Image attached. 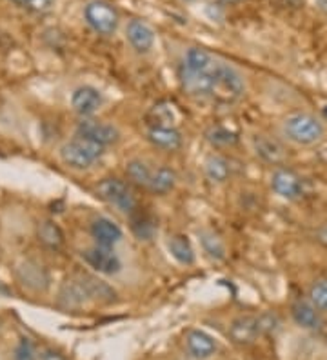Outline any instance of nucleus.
Returning <instances> with one entry per match:
<instances>
[{"mask_svg": "<svg viewBox=\"0 0 327 360\" xmlns=\"http://www.w3.org/2000/svg\"><path fill=\"white\" fill-rule=\"evenodd\" d=\"M96 195L105 200V202L113 204L124 213H133L136 210V200L133 191L126 182L118 179H104L96 186Z\"/></svg>", "mask_w": 327, "mask_h": 360, "instance_id": "5", "label": "nucleus"}, {"mask_svg": "<svg viewBox=\"0 0 327 360\" xmlns=\"http://www.w3.org/2000/svg\"><path fill=\"white\" fill-rule=\"evenodd\" d=\"M102 102H104L102 93L96 88H93V86H80L71 95L73 110L79 115H82V117H91L93 113H96Z\"/></svg>", "mask_w": 327, "mask_h": 360, "instance_id": "10", "label": "nucleus"}, {"mask_svg": "<svg viewBox=\"0 0 327 360\" xmlns=\"http://www.w3.org/2000/svg\"><path fill=\"white\" fill-rule=\"evenodd\" d=\"M229 335H231L235 342L251 344L260 335L258 319H255V316H240L229 328Z\"/></svg>", "mask_w": 327, "mask_h": 360, "instance_id": "14", "label": "nucleus"}, {"mask_svg": "<svg viewBox=\"0 0 327 360\" xmlns=\"http://www.w3.org/2000/svg\"><path fill=\"white\" fill-rule=\"evenodd\" d=\"M186 2H195V0H186Z\"/></svg>", "mask_w": 327, "mask_h": 360, "instance_id": "36", "label": "nucleus"}, {"mask_svg": "<svg viewBox=\"0 0 327 360\" xmlns=\"http://www.w3.org/2000/svg\"><path fill=\"white\" fill-rule=\"evenodd\" d=\"M224 4H238V2H242V0H222Z\"/></svg>", "mask_w": 327, "mask_h": 360, "instance_id": "35", "label": "nucleus"}, {"mask_svg": "<svg viewBox=\"0 0 327 360\" xmlns=\"http://www.w3.org/2000/svg\"><path fill=\"white\" fill-rule=\"evenodd\" d=\"M314 2H316V8L327 17V0H314Z\"/></svg>", "mask_w": 327, "mask_h": 360, "instance_id": "34", "label": "nucleus"}, {"mask_svg": "<svg viewBox=\"0 0 327 360\" xmlns=\"http://www.w3.org/2000/svg\"><path fill=\"white\" fill-rule=\"evenodd\" d=\"M77 135L86 136V139L96 142V144L104 146V148L105 146L115 144V142H118V139H120V131L115 128L113 124L93 119L82 120V122L79 124V128H77Z\"/></svg>", "mask_w": 327, "mask_h": 360, "instance_id": "7", "label": "nucleus"}, {"mask_svg": "<svg viewBox=\"0 0 327 360\" xmlns=\"http://www.w3.org/2000/svg\"><path fill=\"white\" fill-rule=\"evenodd\" d=\"M271 188L276 195H280L286 200H295L304 193V182L300 176L291 169L280 167L271 176Z\"/></svg>", "mask_w": 327, "mask_h": 360, "instance_id": "8", "label": "nucleus"}, {"mask_svg": "<svg viewBox=\"0 0 327 360\" xmlns=\"http://www.w3.org/2000/svg\"><path fill=\"white\" fill-rule=\"evenodd\" d=\"M283 135L298 146H314L323 139L326 128L322 120L316 119L314 115L297 111L288 115L283 120Z\"/></svg>", "mask_w": 327, "mask_h": 360, "instance_id": "1", "label": "nucleus"}, {"mask_svg": "<svg viewBox=\"0 0 327 360\" xmlns=\"http://www.w3.org/2000/svg\"><path fill=\"white\" fill-rule=\"evenodd\" d=\"M126 175L127 179L131 180V182H135V184L139 186H148L149 188V182H151V169H149L148 166H146V162H142V160H129V162L126 164Z\"/></svg>", "mask_w": 327, "mask_h": 360, "instance_id": "26", "label": "nucleus"}, {"mask_svg": "<svg viewBox=\"0 0 327 360\" xmlns=\"http://www.w3.org/2000/svg\"><path fill=\"white\" fill-rule=\"evenodd\" d=\"M204 172L213 182H226L229 176V164L220 155H210L204 162Z\"/></svg>", "mask_w": 327, "mask_h": 360, "instance_id": "23", "label": "nucleus"}, {"mask_svg": "<svg viewBox=\"0 0 327 360\" xmlns=\"http://www.w3.org/2000/svg\"><path fill=\"white\" fill-rule=\"evenodd\" d=\"M84 18L87 26L98 35H113L118 27V11L105 0H91L84 8Z\"/></svg>", "mask_w": 327, "mask_h": 360, "instance_id": "4", "label": "nucleus"}, {"mask_svg": "<svg viewBox=\"0 0 327 360\" xmlns=\"http://www.w3.org/2000/svg\"><path fill=\"white\" fill-rule=\"evenodd\" d=\"M20 8L27 9V11H33V13H44L48 9L53 8L55 0H11Z\"/></svg>", "mask_w": 327, "mask_h": 360, "instance_id": "30", "label": "nucleus"}, {"mask_svg": "<svg viewBox=\"0 0 327 360\" xmlns=\"http://www.w3.org/2000/svg\"><path fill=\"white\" fill-rule=\"evenodd\" d=\"M177 120V113L174 108L166 102L153 105L148 113L149 128H173V122Z\"/></svg>", "mask_w": 327, "mask_h": 360, "instance_id": "19", "label": "nucleus"}, {"mask_svg": "<svg viewBox=\"0 0 327 360\" xmlns=\"http://www.w3.org/2000/svg\"><path fill=\"white\" fill-rule=\"evenodd\" d=\"M131 229L135 233L140 240H149L155 233V222H153L151 217L144 215V213H136L133 211V217H131Z\"/></svg>", "mask_w": 327, "mask_h": 360, "instance_id": "27", "label": "nucleus"}, {"mask_svg": "<svg viewBox=\"0 0 327 360\" xmlns=\"http://www.w3.org/2000/svg\"><path fill=\"white\" fill-rule=\"evenodd\" d=\"M84 284H86V290L89 293V299L98 300V302H113L117 293L108 282L101 281V278L95 277H82Z\"/></svg>", "mask_w": 327, "mask_h": 360, "instance_id": "20", "label": "nucleus"}, {"mask_svg": "<svg viewBox=\"0 0 327 360\" xmlns=\"http://www.w3.org/2000/svg\"><path fill=\"white\" fill-rule=\"evenodd\" d=\"M177 184V173L171 167H160L153 173L151 182H149V189L158 195H164L174 188Z\"/></svg>", "mask_w": 327, "mask_h": 360, "instance_id": "24", "label": "nucleus"}, {"mask_svg": "<svg viewBox=\"0 0 327 360\" xmlns=\"http://www.w3.org/2000/svg\"><path fill=\"white\" fill-rule=\"evenodd\" d=\"M253 148L262 160L269 164H282L288 158V151L276 139L269 135L253 136Z\"/></svg>", "mask_w": 327, "mask_h": 360, "instance_id": "11", "label": "nucleus"}, {"mask_svg": "<svg viewBox=\"0 0 327 360\" xmlns=\"http://www.w3.org/2000/svg\"><path fill=\"white\" fill-rule=\"evenodd\" d=\"M293 319L302 328H307V330H319L322 326V316L320 311L314 308L311 302H304V300H298V302L293 304L291 308Z\"/></svg>", "mask_w": 327, "mask_h": 360, "instance_id": "15", "label": "nucleus"}, {"mask_svg": "<svg viewBox=\"0 0 327 360\" xmlns=\"http://www.w3.org/2000/svg\"><path fill=\"white\" fill-rule=\"evenodd\" d=\"M189 355L198 360H205L217 353V340L202 330H191L186 338Z\"/></svg>", "mask_w": 327, "mask_h": 360, "instance_id": "12", "label": "nucleus"}, {"mask_svg": "<svg viewBox=\"0 0 327 360\" xmlns=\"http://www.w3.org/2000/svg\"><path fill=\"white\" fill-rule=\"evenodd\" d=\"M20 277L24 281V284L33 288V290H40V288H46L48 285V275L42 268H39L37 264L27 262L20 271Z\"/></svg>", "mask_w": 327, "mask_h": 360, "instance_id": "25", "label": "nucleus"}, {"mask_svg": "<svg viewBox=\"0 0 327 360\" xmlns=\"http://www.w3.org/2000/svg\"><path fill=\"white\" fill-rule=\"evenodd\" d=\"M309 302L319 311H327V278L314 282L309 290Z\"/></svg>", "mask_w": 327, "mask_h": 360, "instance_id": "28", "label": "nucleus"}, {"mask_svg": "<svg viewBox=\"0 0 327 360\" xmlns=\"http://www.w3.org/2000/svg\"><path fill=\"white\" fill-rule=\"evenodd\" d=\"M257 319H258V328H260V335L273 333L280 324L278 316L273 315V313H264V315L257 316Z\"/></svg>", "mask_w": 327, "mask_h": 360, "instance_id": "32", "label": "nucleus"}, {"mask_svg": "<svg viewBox=\"0 0 327 360\" xmlns=\"http://www.w3.org/2000/svg\"><path fill=\"white\" fill-rule=\"evenodd\" d=\"M245 84L238 71L226 62L217 60L213 68V86H211V98L224 104L238 101L244 95Z\"/></svg>", "mask_w": 327, "mask_h": 360, "instance_id": "2", "label": "nucleus"}, {"mask_svg": "<svg viewBox=\"0 0 327 360\" xmlns=\"http://www.w3.org/2000/svg\"><path fill=\"white\" fill-rule=\"evenodd\" d=\"M39 238L42 244L51 250H60L64 246V233H62L60 226L53 220H46L39 226Z\"/></svg>", "mask_w": 327, "mask_h": 360, "instance_id": "21", "label": "nucleus"}, {"mask_svg": "<svg viewBox=\"0 0 327 360\" xmlns=\"http://www.w3.org/2000/svg\"><path fill=\"white\" fill-rule=\"evenodd\" d=\"M167 250H169L171 257L184 266H191L196 259L191 240L186 235H173L167 240Z\"/></svg>", "mask_w": 327, "mask_h": 360, "instance_id": "17", "label": "nucleus"}, {"mask_svg": "<svg viewBox=\"0 0 327 360\" xmlns=\"http://www.w3.org/2000/svg\"><path fill=\"white\" fill-rule=\"evenodd\" d=\"M62 302L65 306H71V308H79V306H84L89 299V293L86 290V284H84L82 277L75 278V281H68L62 288Z\"/></svg>", "mask_w": 327, "mask_h": 360, "instance_id": "18", "label": "nucleus"}, {"mask_svg": "<svg viewBox=\"0 0 327 360\" xmlns=\"http://www.w3.org/2000/svg\"><path fill=\"white\" fill-rule=\"evenodd\" d=\"M40 360H65V356L60 355L58 352H55V349H44V352L40 353Z\"/></svg>", "mask_w": 327, "mask_h": 360, "instance_id": "33", "label": "nucleus"}, {"mask_svg": "<svg viewBox=\"0 0 327 360\" xmlns=\"http://www.w3.org/2000/svg\"><path fill=\"white\" fill-rule=\"evenodd\" d=\"M126 39L135 51L148 53L155 46V31L144 20L133 18L126 26Z\"/></svg>", "mask_w": 327, "mask_h": 360, "instance_id": "9", "label": "nucleus"}, {"mask_svg": "<svg viewBox=\"0 0 327 360\" xmlns=\"http://www.w3.org/2000/svg\"><path fill=\"white\" fill-rule=\"evenodd\" d=\"M207 139L210 142H213L214 146H229V144H235L236 142V135L233 131L226 128H213L207 131Z\"/></svg>", "mask_w": 327, "mask_h": 360, "instance_id": "29", "label": "nucleus"}, {"mask_svg": "<svg viewBox=\"0 0 327 360\" xmlns=\"http://www.w3.org/2000/svg\"><path fill=\"white\" fill-rule=\"evenodd\" d=\"M104 155V146L89 141L86 136L77 135L65 142L60 150V157L73 169H87Z\"/></svg>", "mask_w": 327, "mask_h": 360, "instance_id": "3", "label": "nucleus"}, {"mask_svg": "<svg viewBox=\"0 0 327 360\" xmlns=\"http://www.w3.org/2000/svg\"><path fill=\"white\" fill-rule=\"evenodd\" d=\"M82 259L89 268L102 273V275H115V273L122 269V262H120L118 255L113 251V248L98 246L96 244L95 248H89V250L84 251Z\"/></svg>", "mask_w": 327, "mask_h": 360, "instance_id": "6", "label": "nucleus"}, {"mask_svg": "<svg viewBox=\"0 0 327 360\" xmlns=\"http://www.w3.org/2000/svg\"><path fill=\"white\" fill-rule=\"evenodd\" d=\"M198 237H200V244L207 257H211L213 260H222L226 257V246L218 235H214L210 229H202L198 231Z\"/></svg>", "mask_w": 327, "mask_h": 360, "instance_id": "22", "label": "nucleus"}, {"mask_svg": "<svg viewBox=\"0 0 327 360\" xmlns=\"http://www.w3.org/2000/svg\"><path fill=\"white\" fill-rule=\"evenodd\" d=\"M91 235L98 246L113 248L117 242L122 240V229L111 219L101 217L91 224Z\"/></svg>", "mask_w": 327, "mask_h": 360, "instance_id": "13", "label": "nucleus"}, {"mask_svg": "<svg viewBox=\"0 0 327 360\" xmlns=\"http://www.w3.org/2000/svg\"><path fill=\"white\" fill-rule=\"evenodd\" d=\"M148 139L153 146L160 150L174 151L182 146V135L174 128H149Z\"/></svg>", "mask_w": 327, "mask_h": 360, "instance_id": "16", "label": "nucleus"}, {"mask_svg": "<svg viewBox=\"0 0 327 360\" xmlns=\"http://www.w3.org/2000/svg\"><path fill=\"white\" fill-rule=\"evenodd\" d=\"M15 360H37V353L30 338H20V342L15 347Z\"/></svg>", "mask_w": 327, "mask_h": 360, "instance_id": "31", "label": "nucleus"}]
</instances>
